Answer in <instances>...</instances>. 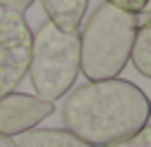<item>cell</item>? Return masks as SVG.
<instances>
[{
    "instance_id": "1",
    "label": "cell",
    "mask_w": 151,
    "mask_h": 147,
    "mask_svg": "<svg viewBox=\"0 0 151 147\" xmlns=\"http://www.w3.org/2000/svg\"><path fill=\"white\" fill-rule=\"evenodd\" d=\"M61 116L73 135L94 147H109L149 123L151 100L139 85L118 76L87 81L66 97Z\"/></svg>"
},
{
    "instance_id": "2",
    "label": "cell",
    "mask_w": 151,
    "mask_h": 147,
    "mask_svg": "<svg viewBox=\"0 0 151 147\" xmlns=\"http://www.w3.org/2000/svg\"><path fill=\"white\" fill-rule=\"evenodd\" d=\"M134 28L137 14L109 2L99 5L87 17L83 31L78 33L80 71L87 76V81L116 78L127 66Z\"/></svg>"
},
{
    "instance_id": "3",
    "label": "cell",
    "mask_w": 151,
    "mask_h": 147,
    "mask_svg": "<svg viewBox=\"0 0 151 147\" xmlns=\"http://www.w3.org/2000/svg\"><path fill=\"white\" fill-rule=\"evenodd\" d=\"M80 74L78 31H64L52 21L42 24L31 40L28 76L35 97L54 102L64 97Z\"/></svg>"
},
{
    "instance_id": "4",
    "label": "cell",
    "mask_w": 151,
    "mask_h": 147,
    "mask_svg": "<svg viewBox=\"0 0 151 147\" xmlns=\"http://www.w3.org/2000/svg\"><path fill=\"white\" fill-rule=\"evenodd\" d=\"M31 26L24 14L2 12L0 17V97L14 92L28 74L31 62Z\"/></svg>"
},
{
    "instance_id": "5",
    "label": "cell",
    "mask_w": 151,
    "mask_h": 147,
    "mask_svg": "<svg viewBox=\"0 0 151 147\" xmlns=\"http://www.w3.org/2000/svg\"><path fill=\"white\" fill-rule=\"evenodd\" d=\"M54 102L40 100L28 92H7L0 97V135H19L38 128L40 121L52 116Z\"/></svg>"
},
{
    "instance_id": "6",
    "label": "cell",
    "mask_w": 151,
    "mask_h": 147,
    "mask_svg": "<svg viewBox=\"0 0 151 147\" xmlns=\"http://www.w3.org/2000/svg\"><path fill=\"white\" fill-rule=\"evenodd\" d=\"M17 147H94L64 128H31L19 133Z\"/></svg>"
},
{
    "instance_id": "7",
    "label": "cell",
    "mask_w": 151,
    "mask_h": 147,
    "mask_svg": "<svg viewBox=\"0 0 151 147\" xmlns=\"http://www.w3.org/2000/svg\"><path fill=\"white\" fill-rule=\"evenodd\" d=\"M40 2L47 19L64 31H78L90 5V0H40Z\"/></svg>"
},
{
    "instance_id": "8",
    "label": "cell",
    "mask_w": 151,
    "mask_h": 147,
    "mask_svg": "<svg viewBox=\"0 0 151 147\" xmlns=\"http://www.w3.org/2000/svg\"><path fill=\"white\" fill-rule=\"evenodd\" d=\"M132 66L151 78V14H137V28L132 38V50H130Z\"/></svg>"
},
{
    "instance_id": "9",
    "label": "cell",
    "mask_w": 151,
    "mask_h": 147,
    "mask_svg": "<svg viewBox=\"0 0 151 147\" xmlns=\"http://www.w3.org/2000/svg\"><path fill=\"white\" fill-rule=\"evenodd\" d=\"M109 147H151V123H144L137 133H132L130 138H125L116 145H109Z\"/></svg>"
},
{
    "instance_id": "10",
    "label": "cell",
    "mask_w": 151,
    "mask_h": 147,
    "mask_svg": "<svg viewBox=\"0 0 151 147\" xmlns=\"http://www.w3.org/2000/svg\"><path fill=\"white\" fill-rule=\"evenodd\" d=\"M104 2H109L113 7H120V9H127L132 14H142L149 5V0H104Z\"/></svg>"
},
{
    "instance_id": "11",
    "label": "cell",
    "mask_w": 151,
    "mask_h": 147,
    "mask_svg": "<svg viewBox=\"0 0 151 147\" xmlns=\"http://www.w3.org/2000/svg\"><path fill=\"white\" fill-rule=\"evenodd\" d=\"M35 0H0V9L2 12H12V14H26V9Z\"/></svg>"
},
{
    "instance_id": "12",
    "label": "cell",
    "mask_w": 151,
    "mask_h": 147,
    "mask_svg": "<svg viewBox=\"0 0 151 147\" xmlns=\"http://www.w3.org/2000/svg\"><path fill=\"white\" fill-rule=\"evenodd\" d=\"M0 147H17V142L7 135H0Z\"/></svg>"
}]
</instances>
